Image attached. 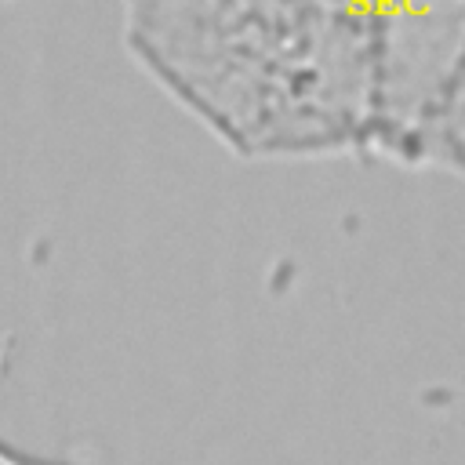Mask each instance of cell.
I'll return each instance as SVG.
<instances>
[{
    "mask_svg": "<svg viewBox=\"0 0 465 465\" xmlns=\"http://www.w3.org/2000/svg\"><path fill=\"white\" fill-rule=\"evenodd\" d=\"M124 36L240 160L465 178V0H124Z\"/></svg>",
    "mask_w": 465,
    "mask_h": 465,
    "instance_id": "1",
    "label": "cell"
},
{
    "mask_svg": "<svg viewBox=\"0 0 465 465\" xmlns=\"http://www.w3.org/2000/svg\"><path fill=\"white\" fill-rule=\"evenodd\" d=\"M0 465H65V461H51V458H36L25 450H15L7 443H0Z\"/></svg>",
    "mask_w": 465,
    "mask_h": 465,
    "instance_id": "2",
    "label": "cell"
}]
</instances>
